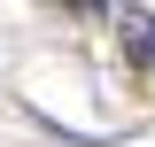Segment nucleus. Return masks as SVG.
<instances>
[{
  "label": "nucleus",
  "instance_id": "nucleus-1",
  "mask_svg": "<svg viewBox=\"0 0 155 147\" xmlns=\"http://www.w3.org/2000/svg\"><path fill=\"white\" fill-rule=\"evenodd\" d=\"M116 31H124V54H140V62L155 54V16H147V8H124V23H116Z\"/></svg>",
  "mask_w": 155,
  "mask_h": 147
}]
</instances>
